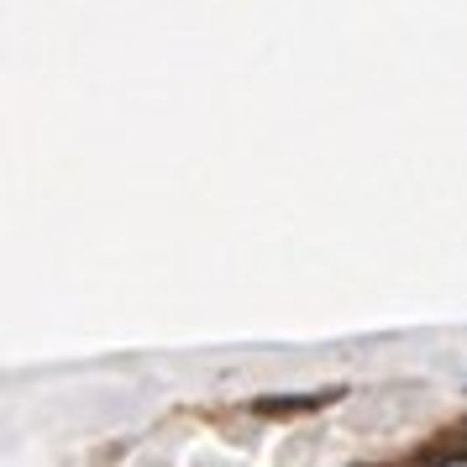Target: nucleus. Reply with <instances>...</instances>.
<instances>
[{
    "label": "nucleus",
    "mask_w": 467,
    "mask_h": 467,
    "mask_svg": "<svg viewBox=\"0 0 467 467\" xmlns=\"http://www.w3.org/2000/svg\"><path fill=\"white\" fill-rule=\"evenodd\" d=\"M436 467H467V457H451V462H436Z\"/></svg>",
    "instance_id": "1"
}]
</instances>
